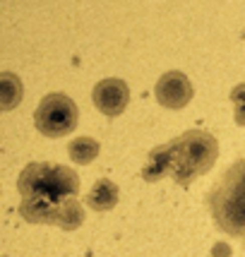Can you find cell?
Listing matches in <instances>:
<instances>
[{"instance_id": "6da1fadb", "label": "cell", "mask_w": 245, "mask_h": 257, "mask_svg": "<svg viewBox=\"0 0 245 257\" xmlns=\"http://www.w3.org/2000/svg\"><path fill=\"white\" fill-rule=\"evenodd\" d=\"M79 188L82 180L70 166L32 161L17 180V190L22 195L20 216L29 224L77 231L84 224V207L77 200Z\"/></svg>"}, {"instance_id": "7a4b0ae2", "label": "cell", "mask_w": 245, "mask_h": 257, "mask_svg": "<svg viewBox=\"0 0 245 257\" xmlns=\"http://www.w3.org/2000/svg\"><path fill=\"white\" fill-rule=\"evenodd\" d=\"M204 202L219 231L240 240L245 247V157L223 168L219 180L207 190Z\"/></svg>"}, {"instance_id": "3957f363", "label": "cell", "mask_w": 245, "mask_h": 257, "mask_svg": "<svg viewBox=\"0 0 245 257\" xmlns=\"http://www.w3.org/2000/svg\"><path fill=\"white\" fill-rule=\"evenodd\" d=\"M171 173L168 178L178 185H190L192 180L209 173L219 159V142L207 130H188L171 140Z\"/></svg>"}, {"instance_id": "277c9868", "label": "cell", "mask_w": 245, "mask_h": 257, "mask_svg": "<svg viewBox=\"0 0 245 257\" xmlns=\"http://www.w3.org/2000/svg\"><path fill=\"white\" fill-rule=\"evenodd\" d=\"M77 123H79L77 103L63 91L46 94L44 99L39 101L36 111H34L36 130L44 137H51V140H60V137L70 135L77 127Z\"/></svg>"}, {"instance_id": "5b68a950", "label": "cell", "mask_w": 245, "mask_h": 257, "mask_svg": "<svg viewBox=\"0 0 245 257\" xmlns=\"http://www.w3.org/2000/svg\"><path fill=\"white\" fill-rule=\"evenodd\" d=\"M154 96L164 108L178 111V108H185L190 101H192L195 89H192V82L188 79L185 72L168 70V72H164V75L159 77V82H156Z\"/></svg>"}, {"instance_id": "8992f818", "label": "cell", "mask_w": 245, "mask_h": 257, "mask_svg": "<svg viewBox=\"0 0 245 257\" xmlns=\"http://www.w3.org/2000/svg\"><path fill=\"white\" fill-rule=\"evenodd\" d=\"M91 101L106 118H118L130 101V89L128 84L118 77H108L96 82V87L91 91Z\"/></svg>"}, {"instance_id": "52a82bcc", "label": "cell", "mask_w": 245, "mask_h": 257, "mask_svg": "<svg viewBox=\"0 0 245 257\" xmlns=\"http://www.w3.org/2000/svg\"><path fill=\"white\" fill-rule=\"evenodd\" d=\"M118 200H120V190H118V185L108 178L96 180V183L91 185V190L87 192V197H84L87 207H91L94 212H108V209H113V207L118 204Z\"/></svg>"}, {"instance_id": "ba28073f", "label": "cell", "mask_w": 245, "mask_h": 257, "mask_svg": "<svg viewBox=\"0 0 245 257\" xmlns=\"http://www.w3.org/2000/svg\"><path fill=\"white\" fill-rule=\"evenodd\" d=\"M171 173V145H159L149 152L145 166H142V178L147 183H159L161 178H168Z\"/></svg>"}, {"instance_id": "9c48e42d", "label": "cell", "mask_w": 245, "mask_h": 257, "mask_svg": "<svg viewBox=\"0 0 245 257\" xmlns=\"http://www.w3.org/2000/svg\"><path fill=\"white\" fill-rule=\"evenodd\" d=\"M22 99H24V87L20 77L15 72H3L0 75V106L5 111H10Z\"/></svg>"}, {"instance_id": "30bf717a", "label": "cell", "mask_w": 245, "mask_h": 257, "mask_svg": "<svg viewBox=\"0 0 245 257\" xmlns=\"http://www.w3.org/2000/svg\"><path fill=\"white\" fill-rule=\"evenodd\" d=\"M99 152H101V145L94 137H77V140H72V142L67 145V154H70V159H72L77 166L91 164L94 159L99 157Z\"/></svg>"}, {"instance_id": "8fae6325", "label": "cell", "mask_w": 245, "mask_h": 257, "mask_svg": "<svg viewBox=\"0 0 245 257\" xmlns=\"http://www.w3.org/2000/svg\"><path fill=\"white\" fill-rule=\"evenodd\" d=\"M231 103H233V115H235V123L245 127V82L235 84L231 89Z\"/></svg>"}, {"instance_id": "7c38bea8", "label": "cell", "mask_w": 245, "mask_h": 257, "mask_svg": "<svg viewBox=\"0 0 245 257\" xmlns=\"http://www.w3.org/2000/svg\"><path fill=\"white\" fill-rule=\"evenodd\" d=\"M212 255L214 257H228V255H231V247L226 245V243H216V245H214V250H212Z\"/></svg>"}]
</instances>
